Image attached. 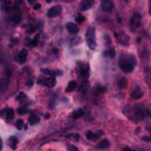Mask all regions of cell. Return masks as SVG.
I'll return each mask as SVG.
<instances>
[{
  "label": "cell",
  "mask_w": 151,
  "mask_h": 151,
  "mask_svg": "<svg viewBox=\"0 0 151 151\" xmlns=\"http://www.w3.org/2000/svg\"><path fill=\"white\" fill-rule=\"evenodd\" d=\"M38 41H39V35H35L34 39H33L32 41H29V45H31V46H37V45H38Z\"/></svg>",
  "instance_id": "obj_23"
},
{
  "label": "cell",
  "mask_w": 151,
  "mask_h": 151,
  "mask_svg": "<svg viewBox=\"0 0 151 151\" xmlns=\"http://www.w3.org/2000/svg\"><path fill=\"white\" fill-rule=\"evenodd\" d=\"M8 144H9V146H11L13 150H15V149H17V144H18V139H17V137H14V136L9 137V139H8Z\"/></svg>",
  "instance_id": "obj_16"
},
{
  "label": "cell",
  "mask_w": 151,
  "mask_h": 151,
  "mask_svg": "<svg viewBox=\"0 0 151 151\" xmlns=\"http://www.w3.org/2000/svg\"><path fill=\"white\" fill-rule=\"evenodd\" d=\"M1 149H2V140H1V138H0V151H1Z\"/></svg>",
  "instance_id": "obj_37"
},
{
  "label": "cell",
  "mask_w": 151,
  "mask_h": 151,
  "mask_svg": "<svg viewBox=\"0 0 151 151\" xmlns=\"http://www.w3.org/2000/svg\"><path fill=\"white\" fill-rule=\"evenodd\" d=\"M149 13L151 14V0H150V6H149Z\"/></svg>",
  "instance_id": "obj_36"
},
{
  "label": "cell",
  "mask_w": 151,
  "mask_h": 151,
  "mask_svg": "<svg viewBox=\"0 0 151 151\" xmlns=\"http://www.w3.org/2000/svg\"><path fill=\"white\" fill-rule=\"evenodd\" d=\"M86 138H87L88 140H96V139L98 138V136H97L96 133L91 132V131H87V132H86Z\"/></svg>",
  "instance_id": "obj_22"
},
{
  "label": "cell",
  "mask_w": 151,
  "mask_h": 151,
  "mask_svg": "<svg viewBox=\"0 0 151 151\" xmlns=\"http://www.w3.org/2000/svg\"><path fill=\"white\" fill-rule=\"evenodd\" d=\"M142 97H143V91H142L139 87L134 88V90L131 92V98H132V99H139V98H142Z\"/></svg>",
  "instance_id": "obj_10"
},
{
  "label": "cell",
  "mask_w": 151,
  "mask_h": 151,
  "mask_svg": "<svg viewBox=\"0 0 151 151\" xmlns=\"http://www.w3.org/2000/svg\"><path fill=\"white\" fill-rule=\"evenodd\" d=\"M12 19H13V21H14V22H19V21L21 20V13H20L17 8H14V11H13Z\"/></svg>",
  "instance_id": "obj_15"
},
{
  "label": "cell",
  "mask_w": 151,
  "mask_h": 151,
  "mask_svg": "<svg viewBox=\"0 0 151 151\" xmlns=\"http://www.w3.org/2000/svg\"><path fill=\"white\" fill-rule=\"evenodd\" d=\"M68 150H70V151H78V149H77L74 145H72V144L68 145Z\"/></svg>",
  "instance_id": "obj_29"
},
{
  "label": "cell",
  "mask_w": 151,
  "mask_h": 151,
  "mask_svg": "<svg viewBox=\"0 0 151 151\" xmlns=\"http://www.w3.org/2000/svg\"><path fill=\"white\" fill-rule=\"evenodd\" d=\"M84 116V110L83 109H79V110H77V111H74L73 113H72V117L73 118H80V117H83Z\"/></svg>",
  "instance_id": "obj_20"
},
{
  "label": "cell",
  "mask_w": 151,
  "mask_h": 151,
  "mask_svg": "<svg viewBox=\"0 0 151 151\" xmlns=\"http://www.w3.org/2000/svg\"><path fill=\"white\" fill-rule=\"evenodd\" d=\"M26 59H27V51H26V50H21V51L19 52V54H18L17 60H18L20 64H24V63L26 61Z\"/></svg>",
  "instance_id": "obj_9"
},
{
  "label": "cell",
  "mask_w": 151,
  "mask_h": 151,
  "mask_svg": "<svg viewBox=\"0 0 151 151\" xmlns=\"http://www.w3.org/2000/svg\"><path fill=\"white\" fill-rule=\"evenodd\" d=\"M60 13H61V6H54V7H52V8L48 9L47 15L48 17H57Z\"/></svg>",
  "instance_id": "obj_6"
},
{
  "label": "cell",
  "mask_w": 151,
  "mask_h": 151,
  "mask_svg": "<svg viewBox=\"0 0 151 151\" xmlns=\"http://www.w3.org/2000/svg\"><path fill=\"white\" fill-rule=\"evenodd\" d=\"M97 146H98V149H106V147L110 146V143H109L107 139H101V140L98 143Z\"/></svg>",
  "instance_id": "obj_18"
},
{
  "label": "cell",
  "mask_w": 151,
  "mask_h": 151,
  "mask_svg": "<svg viewBox=\"0 0 151 151\" xmlns=\"http://www.w3.org/2000/svg\"><path fill=\"white\" fill-rule=\"evenodd\" d=\"M84 19H85V18H84L83 15H78V17H77V22H79V24H80V22H83V21H84Z\"/></svg>",
  "instance_id": "obj_27"
},
{
  "label": "cell",
  "mask_w": 151,
  "mask_h": 151,
  "mask_svg": "<svg viewBox=\"0 0 151 151\" xmlns=\"http://www.w3.org/2000/svg\"><path fill=\"white\" fill-rule=\"evenodd\" d=\"M17 1H19V2H21V1H22V0H17Z\"/></svg>",
  "instance_id": "obj_41"
},
{
  "label": "cell",
  "mask_w": 151,
  "mask_h": 151,
  "mask_svg": "<svg viewBox=\"0 0 151 151\" xmlns=\"http://www.w3.org/2000/svg\"><path fill=\"white\" fill-rule=\"evenodd\" d=\"M39 117L38 116H35V114H31L29 116V118H28V123L31 124V125H35V124H38L39 123Z\"/></svg>",
  "instance_id": "obj_17"
},
{
  "label": "cell",
  "mask_w": 151,
  "mask_h": 151,
  "mask_svg": "<svg viewBox=\"0 0 151 151\" xmlns=\"http://www.w3.org/2000/svg\"><path fill=\"white\" fill-rule=\"evenodd\" d=\"M0 114H6V119L11 120L14 117V111H13V109H5L4 111H1Z\"/></svg>",
  "instance_id": "obj_11"
},
{
  "label": "cell",
  "mask_w": 151,
  "mask_h": 151,
  "mask_svg": "<svg viewBox=\"0 0 151 151\" xmlns=\"http://www.w3.org/2000/svg\"><path fill=\"white\" fill-rule=\"evenodd\" d=\"M140 22H142V17L139 13H133L130 18V25L132 27V29H136L137 27L140 26Z\"/></svg>",
  "instance_id": "obj_3"
},
{
  "label": "cell",
  "mask_w": 151,
  "mask_h": 151,
  "mask_svg": "<svg viewBox=\"0 0 151 151\" xmlns=\"http://www.w3.org/2000/svg\"><path fill=\"white\" fill-rule=\"evenodd\" d=\"M76 87H77V83H76L74 80H71V81L68 83L67 87H66V92H72L73 90H76Z\"/></svg>",
  "instance_id": "obj_19"
},
{
  "label": "cell",
  "mask_w": 151,
  "mask_h": 151,
  "mask_svg": "<svg viewBox=\"0 0 151 151\" xmlns=\"http://www.w3.org/2000/svg\"><path fill=\"white\" fill-rule=\"evenodd\" d=\"M8 81H9V77H4L0 79V91H4L7 87Z\"/></svg>",
  "instance_id": "obj_14"
},
{
  "label": "cell",
  "mask_w": 151,
  "mask_h": 151,
  "mask_svg": "<svg viewBox=\"0 0 151 151\" xmlns=\"http://www.w3.org/2000/svg\"><path fill=\"white\" fill-rule=\"evenodd\" d=\"M15 126H17V129H18V130H21V129L24 127V122H22L21 119L17 120V123H15Z\"/></svg>",
  "instance_id": "obj_25"
},
{
  "label": "cell",
  "mask_w": 151,
  "mask_h": 151,
  "mask_svg": "<svg viewBox=\"0 0 151 151\" xmlns=\"http://www.w3.org/2000/svg\"><path fill=\"white\" fill-rule=\"evenodd\" d=\"M26 112V110H25V107H20L19 110H18V113H20V114H24Z\"/></svg>",
  "instance_id": "obj_30"
},
{
  "label": "cell",
  "mask_w": 151,
  "mask_h": 151,
  "mask_svg": "<svg viewBox=\"0 0 151 151\" xmlns=\"http://www.w3.org/2000/svg\"><path fill=\"white\" fill-rule=\"evenodd\" d=\"M66 28H67L68 32L72 33V34H76V33L79 32V28H78V26H77L74 22H67V24H66Z\"/></svg>",
  "instance_id": "obj_8"
},
{
  "label": "cell",
  "mask_w": 151,
  "mask_h": 151,
  "mask_svg": "<svg viewBox=\"0 0 151 151\" xmlns=\"http://www.w3.org/2000/svg\"><path fill=\"white\" fill-rule=\"evenodd\" d=\"M105 87H98V92H105Z\"/></svg>",
  "instance_id": "obj_33"
},
{
  "label": "cell",
  "mask_w": 151,
  "mask_h": 151,
  "mask_svg": "<svg viewBox=\"0 0 151 151\" xmlns=\"http://www.w3.org/2000/svg\"><path fill=\"white\" fill-rule=\"evenodd\" d=\"M53 53H58V48H53Z\"/></svg>",
  "instance_id": "obj_38"
},
{
  "label": "cell",
  "mask_w": 151,
  "mask_h": 151,
  "mask_svg": "<svg viewBox=\"0 0 151 151\" xmlns=\"http://www.w3.org/2000/svg\"><path fill=\"white\" fill-rule=\"evenodd\" d=\"M116 35L118 37V40H119L123 45H127V44H129V38H127L124 33H116Z\"/></svg>",
  "instance_id": "obj_12"
},
{
  "label": "cell",
  "mask_w": 151,
  "mask_h": 151,
  "mask_svg": "<svg viewBox=\"0 0 151 151\" xmlns=\"http://www.w3.org/2000/svg\"><path fill=\"white\" fill-rule=\"evenodd\" d=\"M105 54H107L110 58H113V57L116 55V52H114V50H113V48H110L109 51H106V52H105Z\"/></svg>",
  "instance_id": "obj_24"
},
{
  "label": "cell",
  "mask_w": 151,
  "mask_h": 151,
  "mask_svg": "<svg viewBox=\"0 0 151 151\" xmlns=\"http://www.w3.org/2000/svg\"><path fill=\"white\" fill-rule=\"evenodd\" d=\"M126 85H127V80L125 78H120L118 80V87L119 88H124V87H126Z\"/></svg>",
  "instance_id": "obj_21"
},
{
  "label": "cell",
  "mask_w": 151,
  "mask_h": 151,
  "mask_svg": "<svg viewBox=\"0 0 151 151\" xmlns=\"http://www.w3.org/2000/svg\"><path fill=\"white\" fill-rule=\"evenodd\" d=\"M26 84H27V86H28V87H31V86H32V84H33V81H32V79H28Z\"/></svg>",
  "instance_id": "obj_32"
},
{
  "label": "cell",
  "mask_w": 151,
  "mask_h": 151,
  "mask_svg": "<svg viewBox=\"0 0 151 151\" xmlns=\"http://www.w3.org/2000/svg\"><path fill=\"white\" fill-rule=\"evenodd\" d=\"M123 151H134V150H132L130 147H123Z\"/></svg>",
  "instance_id": "obj_34"
},
{
  "label": "cell",
  "mask_w": 151,
  "mask_h": 151,
  "mask_svg": "<svg viewBox=\"0 0 151 151\" xmlns=\"http://www.w3.org/2000/svg\"><path fill=\"white\" fill-rule=\"evenodd\" d=\"M45 86H47V87H52V86H54V84H55V79H54V77H50V78H46V79H44V83H42Z\"/></svg>",
  "instance_id": "obj_13"
},
{
  "label": "cell",
  "mask_w": 151,
  "mask_h": 151,
  "mask_svg": "<svg viewBox=\"0 0 151 151\" xmlns=\"http://www.w3.org/2000/svg\"><path fill=\"white\" fill-rule=\"evenodd\" d=\"M46 1H47V2H51V1H52V0H46Z\"/></svg>",
  "instance_id": "obj_40"
},
{
  "label": "cell",
  "mask_w": 151,
  "mask_h": 151,
  "mask_svg": "<svg viewBox=\"0 0 151 151\" xmlns=\"http://www.w3.org/2000/svg\"><path fill=\"white\" fill-rule=\"evenodd\" d=\"M86 41H87V45L91 50H94L96 48V38H94V28L93 27H88L87 31H86Z\"/></svg>",
  "instance_id": "obj_1"
},
{
  "label": "cell",
  "mask_w": 151,
  "mask_h": 151,
  "mask_svg": "<svg viewBox=\"0 0 151 151\" xmlns=\"http://www.w3.org/2000/svg\"><path fill=\"white\" fill-rule=\"evenodd\" d=\"M100 6H101V9L106 13H111L113 9V4L111 0H101Z\"/></svg>",
  "instance_id": "obj_4"
},
{
  "label": "cell",
  "mask_w": 151,
  "mask_h": 151,
  "mask_svg": "<svg viewBox=\"0 0 151 151\" xmlns=\"http://www.w3.org/2000/svg\"><path fill=\"white\" fill-rule=\"evenodd\" d=\"M33 31H34V28H33L32 26L29 27V29H27V32H28V33H31V32H33Z\"/></svg>",
  "instance_id": "obj_35"
},
{
  "label": "cell",
  "mask_w": 151,
  "mask_h": 151,
  "mask_svg": "<svg viewBox=\"0 0 151 151\" xmlns=\"http://www.w3.org/2000/svg\"><path fill=\"white\" fill-rule=\"evenodd\" d=\"M136 117L138 119H144L146 117H151V112L147 111V110H145V109H138L136 111Z\"/></svg>",
  "instance_id": "obj_5"
},
{
  "label": "cell",
  "mask_w": 151,
  "mask_h": 151,
  "mask_svg": "<svg viewBox=\"0 0 151 151\" xmlns=\"http://www.w3.org/2000/svg\"><path fill=\"white\" fill-rule=\"evenodd\" d=\"M28 2H29V4H33V2H34V0H28Z\"/></svg>",
  "instance_id": "obj_39"
},
{
  "label": "cell",
  "mask_w": 151,
  "mask_h": 151,
  "mask_svg": "<svg viewBox=\"0 0 151 151\" xmlns=\"http://www.w3.org/2000/svg\"><path fill=\"white\" fill-rule=\"evenodd\" d=\"M119 66H120V68L124 71V72H126V73H130V72H132L133 71V66H134V61L133 60H130V59H120V61H119Z\"/></svg>",
  "instance_id": "obj_2"
},
{
  "label": "cell",
  "mask_w": 151,
  "mask_h": 151,
  "mask_svg": "<svg viewBox=\"0 0 151 151\" xmlns=\"http://www.w3.org/2000/svg\"><path fill=\"white\" fill-rule=\"evenodd\" d=\"M92 5H93V0H81V2H80V5H79V8H80L81 11H86V9H88Z\"/></svg>",
  "instance_id": "obj_7"
},
{
  "label": "cell",
  "mask_w": 151,
  "mask_h": 151,
  "mask_svg": "<svg viewBox=\"0 0 151 151\" xmlns=\"http://www.w3.org/2000/svg\"><path fill=\"white\" fill-rule=\"evenodd\" d=\"M33 7H34V9H35V11H38V9H40V8H41V5H40V4H35Z\"/></svg>",
  "instance_id": "obj_31"
},
{
  "label": "cell",
  "mask_w": 151,
  "mask_h": 151,
  "mask_svg": "<svg viewBox=\"0 0 151 151\" xmlns=\"http://www.w3.org/2000/svg\"><path fill=\"white\" fill-rule=\"evenodd\" d=\"M41 72L45 73V74H52V73H53V72H51V71L47 70V68H41Z\"/></svg>",
  "instance_id": "obj_28"
},
{
  "label": "cell",
  "mask_w": 151,
  "mask_h": 151,
  "mask_svg": "<svg viewBox=\"0 0 151 151\" xmlns=\"http://www.w3.org/2000/svg\"><path fill=\"white\" fill-rule=\"evenodd\" d=\"M17 99H18V100H24V99H26V94H25L24 92H20V93L18 94Z\"/></svg>",
  "instance_id": "obj_26"
}]
</instances>
